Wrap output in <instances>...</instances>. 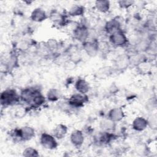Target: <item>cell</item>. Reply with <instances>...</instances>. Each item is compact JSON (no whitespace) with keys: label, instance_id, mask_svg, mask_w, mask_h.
<instances>
[{"label":"cell","instance_id":"6da1fadb","mask_svg":"<svg viewBox=\"0 0 157 157\" xmlns=\"http://www.w3.org/2000/svg\"><path fill=\"white\" fill-rule=\"evenodd\" d=\"M19 100V96L15 90L8 89L3 91L1 94V103L2 106H9L15 104Z\"/></svg>","mask_w":157,"mask_h":157},{"label":"cell","instance_id":"7a4b0ae2","mask_svg":"<svg viewBox=\"0 0 157 157\" xmlns=\"http://www.w3.org/2000/svg\"><path fill=\"white\" fill-rule=\"evenodd\" d=\"M109 40L113 46L123 47L127 44L128 38L126 34L120 30L110 34Z\"/></svg>","mask_w":157,"mask_h":157},{"label":"cell","instance_id":"9c48e42d","mask_svg":"<svg viewBox=\"0 0 157 157\" xmlns=\"http://www.w3.org/2000/svg\"><path fill=\"white\" fill-rule=\"evenodd\" d=\"M124 117V112L120 107H114L110 110L108 113V118L115 123L121 121Z\"/></svg>","mask_w":157,"mask_h":157},{"label":"cell","instance_id":"ffe728a7","mask_svg":"<svg viewBox=\"0 0 157 157\" xmlns=\"http://www.w3.org/2000/svg\"><path fill=\"white\" fill-rule=\"evenodd\" d=\"M116 66L118 69H125L128 67V66L129 64V59L128 56H120L117 58L116 60Z\"/></svg>","mask_w":157,"mask_h":157},{"label":"cell","instance_id":"8fae6325","mask_svg":"<svg viewBox=\"0 0 157 157\" xmlns=\"http://www.w3.org/2000/svg\"><path fill=\"white\" fill-rule=\"evenodd\" d=\"M21 140L28 141L33 138L35 136V130L29 126H25L20 129Z\"/></svg>","mask_w":157,"mask_h":157},{"label":"cell","instance_id":"9a60e30c","mask_svg":"<svg viewBox=\"0 0 157 157\" xmlns=\"http://www.w3.org/2000/svg\"><path fill=\"white\" fill-rule=\"evenodd\" d=\"M67 132V128L63 124H57L53 130V136L58 139H61L65 137Z\"/></svg>","mask_w":157,"mask_h":157},{"label":"cell","instance_id":"cb8c5ba5","mask_svg":"<svg viewBox=\"0 0 157 157\" xmlns=\"http://www.w3.org/2000/svg\"><path fill=\"white\" fill-rule=\"evenodd\" d=\"M119 6L121 8L126 9L129 8L131 6L134 4V1H128V0H124V1H119L118 2Z\"/></svg>","mask_w":157,"mask_h":157},{"label":"cell","instance_id":"7402d4cb","mask_svg":"<svg viewBox=\"0 0 157 157\" xmlns=\"http://www.w3.org/2000/svg\"><path fill=\"white\" fill-rule=\"evenodd\" d=\"M39 155L38 151L33 147H27L23 151V156L26 157H37Z\"/></svg>","mask_w":157,"mask_h":157},{"label":"cell","instance_id":"30bf717a","mask_svg":"<svg viewBox=\"0 0 157 157\" xmlns=\"http://www.w3.org/2000/svg\"><path fill=\"white\" fill-rule=\"evenodd\" d=\"M148 125V121L142 117H136L132 121V127L137 131H142L145 130Z\"/></svg>","mask_w":157,"mask_h":157},{"label":"cell","instance_id":"603a6c76","mask_svg":"<svg viewBox=\"0 0 157 157\" xmlns=\"http://www.w3.org/2000/svg\"><path fill=\"white\" fill-rule=\"evenodd\" d=\"M98 52H101L102 53H107L109 50V44L105 41L98 42Z\"/></svg>","mask_w":157,"mask_h":157},{"label":"cell","instance_id":"277c9868","mask_svg":"<svg viewBox=\"0 0 157 157\" xmlns=\"http://www.w3.org/2000/svg\"><path fill=\"white\" fill-rule=\"evenodd\" d=\"M40 145L45 149L54 150L58 146L56 138L48 133H43L40 138Z\"/></svg>","mask_w":157,"mask_h":157},{"label":"cell","instance_id":"44dd1931","mask_svg":"<svg viewBox=\"0 0 157 157\" xmlns=\"http://www.w3.org/2000/svg\"><path fill=\"white\" fill-rule=\"evenodd\" d=\"M45 44L50 52H55L58 50L59 47L58 42L54 39H50Z\"/></svg>","mask_w":157,"mask_h":157},{"label":"cell","instance_id":"52a82bcc","mask_svg":"<svg viewBox=\"0 0 157 157\" xmlns=\"http://www.w3.org/2000/svg\"><path fill=\"white\" fill-rule=\"evenodd\" d=\"M120 27L121 23L119 21V20H118L116 18H114L107 21L104 25V29L107 33L111 34L116 31L121 30Z\"/></svg>","mask_w":157,"mask_h":157},{"label":"cell","instance_id":"8992f818","mask_svg":"<svg viewBox=\"0 0 157 157\" xmlns=\"http://www.w3.org/2000/svg\"><path fill=\"white\" fill-rule=\"evenodd\" d=\"M83 48L86 54L90 57H94L98 54V42L86 41L83 43Z\"/></svg>","mask_w":157,"mask_h":157},{"label":"cell","instance_id":"4fadbf2b","mask_svg":"<svg viewBox=\"0 0 157 157\" xmlns=\"http://www.w3.org/2000/svg\"><path fill=\"white\" fill-rule=\"evenodd\" d=\"M75 88L79 93L85 94L88 92L90 86L88 82H87L85 79L78 78L75 83Z\"/></svg>","mask_w":157,"mask_h":157},{"label":"cell","instance_id":"ba28073f","mask_svg":"<svg viewBox=\"0 0 157 157\" xmlns=\"http://www.w3.org/2000/svg\"><path fill=\"white\" fill-rule=\"evenodd\" d=\"M70 140L73 145L76 147H80L82 145L84 142L83 132L80 130L74 131L70 136Z\"/></svg>","mask_w":157,"mask_h":157},{"label":"cell","instance_id":"3957f363","mask_svg":"<svg viewBox=\"0 0 157 157\" xmlns=\"http://www.w3.org/2000/svg\"><path fill=\"white\" fill-rule=\"evenodd\" d=\"M74 37L77 40L84 43L89 36V31L87 26L84 25H77L72 31Z\"/></svg>","mask_w":157,"mask_h":157},{"label":"cell","instance_id":"ac0fdd59","mask_svg":"<svg viewBox=\"0 0 157 157\" xmlns=\"http://www.w3.org/2000/svg\"><path fill=\"white\" fill-rule=\"evenodd\" d=\"M115 123L110 120L109 118L102 120L100 122V127L104 131L112 130L115 128Z\"/></svg>","mask_w":157,"mask_h":157},{"label":"cell","instance_id":"e0dca14e","mask_svg":"<svg viewBox=\"0 0 157 157\" xmlns=\"http://www.w3.org/2000/svg\"><path fill=\"white\" fill-rule=\"evenodd\" d=\"M84 12L85 8L83 6L78 4H74L69 9V14L72 17H78L83 15Z\"/></svg>","mask_w":157,"mask_h":157},{"label":"cell","instance_id":"5b68a950","mask_svg":"<svg viewBox=\"0 0 157 157\" xmlns=\"http://www.w3.org/2000/svg\"><path fill=\"white\" fill-rule=\"evenodd\" d=\"M87 101V96L83 94L77 93L71 96L68 100V103L71 107H79L82 106Z\"/></svg>","mask_w":157,"mask_h":157},{"label":"cell","instance_id":"2e32d148","mask_svg":"<svg viewBox=\"0 0 157 157\" xmlns=\"http://www.w3.org/2000/svg\"><path fill=\"white\" fill-rule=\"evenodd\" d=\"M95 7L98 12L106 13L110 9V2L106 0H99L95 2Z\"/></svg>","mask_w":157,"mask_h":157},{"label":"cell","instance_id":"5bb4252c","mask_svg":"<svg viewBox=\"0 0 157 157\" xmlns=\"http://www.w3.org/2000/svg\"><path fill=\"white\" fill-rule=\"evenodd\" d=\"M49 18L50 20L55 24L58 25H63L65 24V17L63 14L55 10L50 12Z\"/></svg>","mask_w":157,"mask_h":157},{"label":"cell","instance_id":"d6986e66","mask_svg":"<svg viewBox=\"0 0 157 157\" xmlns=\"http://www.w3.org/2000/svg\"><path fill=\"white\" fill-rule=\"evenodd\" d=\"M61 94L59 91V90H58L56 88H51L50 89L47 94V99L50 101H58L59 98H60Z\"/></svg>","mask_w":157,"mask_h":157},{"label":"cell","instance_id":"7c38bea8","mask_svg":"<svg viewBox=\"0 0 157 157\" xmlns=\"http://www.w3.org/2000/svg\"><path fill=\"white\" fill-rule=\"evenodd\" d=\"M47 18L45 11L41 8H36L31 12L30 18L34 22H42Z\"/></svg>","mask_w":157,"mask_h":157}]
</instances>
